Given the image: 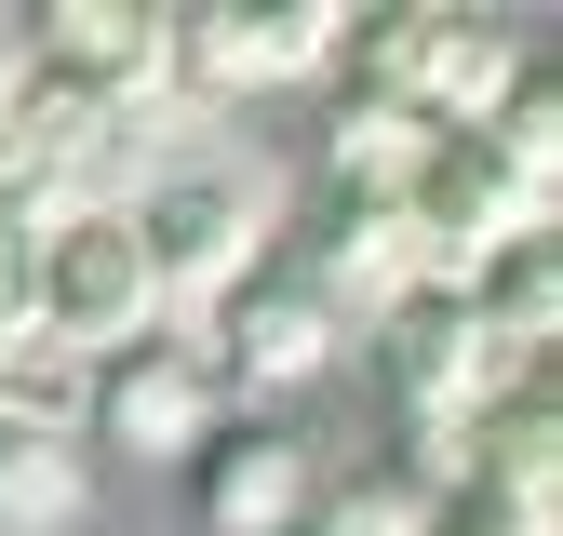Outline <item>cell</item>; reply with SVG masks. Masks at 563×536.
<instances>
[{
  "label": "cell",
  "instance_id": "18",
  "mask_svg": "<svg viewBox=\"0 0 563 536\" xmlns=\"http://www.w3.org/2000/svg\"><path fill=\"white\" fill-rule=\"evenodd\" d=\"M0 81H14V14H0Z\"/></svg>",
  "mask_w": 563,
  "mask_h": 536
},
{
  "label": "cell",
  "instance_id": "2",
  "mask_svg": "<svg viewBox=\"0 0 563 536\" xmlns=\"http://www.w3.org/2000/svg\"><path fill=\"white\" fill-rule=\"evenodd\" d=\"M134 255H148V282H162V322H201L216 295H242L268 268V175H242V161L162 175L134 201Z\"/></svg>",
  "mask_w": 563,
  "mask_h": 536
},
{
  "label": "cell",
  "instance_id": "9",
  "mask_svg": "<svg viewBox=\"0 0 563 536\" xmlns=\"http://www.w3.org/2000/svg\"><path fill=\"white\" fill-rule=\"evenodd\" d=\"M309 496H322V469H309V443L282 429V416H216V429H201V456H188L201 536H296Z\"/></svg>",
  "mask_w": 563,
  "mask_h": 536
},
{
  "label": "cell",
  "instance_id": "7",
  "mask_svg": "<svg viewBox=\"0 0 563 536\" xmlns=\"http://www.w3.org/2000/svg\"><path fill=\"white\" fill-rule=\"evenodd\" d=\"M14 54L54 67L67 94H95L108 121L175 94V14H148V0H54V14H14Z\"/></svg>",
  "mask_w": 563,
  "mask_h": 536
},
{
  "label": "cell",
  "instance_id": "16",
  "mask_svg": "<svg viewBox=\"0 0 563 536\" xmlns=\"http://www.w3.org/2000/svg\"><path fill=\"white\" fill-rule=\"evenodd\" d=\"M483 134H497V148H510V161H523L537 188H563V94L537 81V67H523L510 94H497V121H483Z\"/></svg>",
  "mask_w": 563,
  "mask_h": 536
},
{
  "label": "cell",
  "instance_id": "13",
  "mask_svg": "<svg viewBox=\"0 0 563 536\" xmlns=\"http://www.w3.org/2000/svg\"><path fill=\"white\" fill-rule=\"evenodd\" d=\"M416 161H430V121L389 108V94H363V81H335V108H322V175H335V201H402Z\"/></svg>",
  "mask_w": 563,
  "mask_h": 536
},
{
  "label": "cell",
  "instance_id": "10",
  "mask_svg": "<svg viewBox=\"0 0 563 536\" xmlns=\"http://www.w3.org/2000/svg\"><path fill=\"white\" fill-rule=\"evenodd\" d=\"M376 335H389V402H402V416H430V429H470L483 402L510 389V362L483 349V322H470L456 282H416Z\"/></svg>",
  "mask_w": 563,
  "mask_h": 536
},
{
  "label": "cell",
  "instance_id": "12",
  "mask_svg": "<svg viewBox=\"0 0 563 536\" xmlns=\"http://www.w3.org/2000/svg\"><path fill=\"white\" fill-rule=\"evenodd\" d=\"M456 295H470V322H483V349H497L510 376H537V349L563 335V242H550V228L497 242V255H483Z\"/></svg>",
  "mask_w": 563,
  "mask_h": 536
},
{
  "label": "cell",
  "instance_id": "6",
  "mask_svg": "<svg viewBox=\"0 0 563 536\" xmlns=\"http://www.w3.org/2000/svg\"><path fill=\"white\" fill-rule=\"evenodd\" d=\"M335 0H201L175 14V94L229 108V94H282V81H335Z\"/></svg>",
  "mask_w": 563,
  "mask_h": 536
},
{
  "label": "cell",
  "instance_id": "5",
  "mask_svg": "<svg viewBox=\"0 0 563 536\" xmlns=\"http://www.w3.org/2000/svg\"><path fill=\"white\" fill-rule=\"evenodd\" d=\"M402 215H416V255H430V282H470L497 242H523V228H550V188L497 148V134H430V161L402 175Z\"/></svg>",
  "mask_w": 563,
  "mask_h": 536
},
{
  "label": "cell",
  "instance_id": "1",
  "mask_svg": "<svg viewBox=\"0 0 563 536\" xmlns=\"http://www.w3.org/2000/svg\"><path fill=\"white\" fill-rule=\"evenodd\" d=\"M335 81L416 108L430 134H470V121H497V94L523 81V41L497 14H456V0H389V14L335 27Z\"/></svg>",
  "mask_w": 563,
  "mask_h": 536
},
{
  "label": "cell",
  "instance_id": "17",
  "mask_svg": "<svg viewBox=\"0 0 563 536\" xmlns=\"http://www.w3.org/2000/svg\"><path fill=\"white\" fill-rule=\"evenodd\" d=\"M430 536H550V496H510V483H443V496H430Z\"/></svg>",
  "mask_w": 563,
  "mask_h": 536
},
{
  "label": "cell",
  "instance_id": "14",
  "mask_svg": "<svg viewBox=\"0 0 563 536\" xmlns=\"http://www.w3.org/2000/svg\"><path fill=\"white\" fill-rule=\"evenodd\" d=\"M95 510L81 429H0V536H67Z\"/></svg>",
  "mask_w": 563,
  "mask_h": 536
},
{
  "label": "cell",
  "instance_id": "3",
  "mask_svg": "<svg viewBox=\"0 0 563 536\" xmlns=\"http://www.w3.org/2000/svg\"><path fill=\"white\" fill-rule=\"evenodd\" d=\"M27 322L67 362H108V349H134V335H162V282H148V255H134V215L41 228L27 242Z\"/></svg>",
  "mask_w": 563,
  "mask_h": 536
},
{
  "label": "cell",
  "instance_id": "15",
  "mask_svg": "<svg viewBox=\"0 0 563 536\" xmlns=\"http://www.w3.org/2000/svg\"><path fill=\"white\" fill-rule=\"evenodd\" d=\"M309 523H322V536H430V496H416L402 469H363V483L309 496Z\"/></svg>",
  "mask_w": 563,
  "mask_h": 536
},
{
  "label": "cell",
  "instance_id": "11",
  "mask_svg": "<svg viewBox=\"0 0 563 536\" xmlns=\"http://www.w3.org/2000/svg\"><path fill=\"white\" fill-rule=\"evenodd\" d=\"M296 282L335 309V322H389L416 282H430V255H416V215L402 201H322V242Z\"/></svg>",
  "mask_w": 563,
  "mask_h": 536
},
{
  "label": "cell",
  "instance_id": "4",
  "mask_svg": "<svg viewBox=\"0 0 563 536\" xmlns=\"http://www.w3.org/2000/svg\"><path fill=\"white\" fill-rule=\"evenodd\" d=\"M216 416H229V389H216V349H201L188 322H162V335H134V349L81 362V443H108V456L188 469Z\"/></svg>",
  "mask_w": 563,
  "mask_h": 536
},
{
  "label": "cell",
  "instance_id": "8",
  "mask_svg": "<svg viewBox=\"0 0 563 536\" xmlns=\"http://www.w3.org/2000/svg\"><path fill=\"white\" fill-rule=\"evenodd\" d=\"M188 335L216 349V389H309V376H335V349H349V322L296 282V268H255V282L216 295Z\"/></svg>",
  "mask_w": 563,
  "mask_h": 536
}]
</instances>
